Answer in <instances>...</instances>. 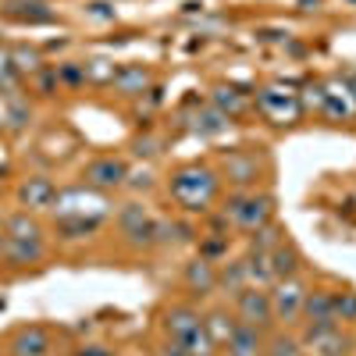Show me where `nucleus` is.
<instances>
[{"label": "nucleus", "instance_id": "nucleus-1", "mask_svg": "<svg viewBox=\"0 0 356 356\" xmlns=\"http://www.w3.org/2000/svg\"><path fill=\"white\" fill-rule=\"evenodd\" d=\"M164 193L186 218H207L218 211L225 196V182L214 161H182L164 178Z\"/></svg>", "mask_w": 356, "mask_h": 356}, {"label": "nucleus", "instance_id": "nucleus-2", "mask_svg": "<svg viewBox=\"0 0 356 356\" xmlns=\"http://www.w3.org/2000/svg\"><path fill=\"white\" fill-rule=\"evenodd\" d=\"M157 332L168 342L186 346L193 356H214V353H221L218 342L211 339V332H207V324H203V307L186 300V296H182V300H168L157 310Z\"/></svg>", "mask_w": 356, "mask_h": 356}, {"label": "nucleus", "instance_id": "nucleus-3", "mask_svg": "<svg viewBox=\"0 0 356 356\" xmlns=\"http://www.w3.org/2000/svg\"><path fill=\"white\" fill-rule=\"evenodd\" d=\"M218 175L225 182V193L243 189H271L275 178V157L267 146H228L214 157Z\"/></svg>", "mask_w": 356, "mask_h": 356}, {"label": "nucleus", "instance_id": "nucleus-4", "mask_svg": "<svg viewBox=\"0 0 356 356\" xmlns=\"http://www.w3.org/2000/svg\"><path fill=\"white\" fill-rule=\"evenodd\" d=\"M218 214L228 221L232 232L239 235H250L267 228L278 214V196L275 189H243V193H225L221 203H218Z\"/></svg>", "mask_w": 356, "mask_h": 356}, {"label": "nucleus", "instance_id": "nucleus-5", "mask_svg": "<svg viewBox=\"0 0 356 356\" xmlns=\"http://www.w3.org/2000/svg\"><path fill=\"white\" fill-rule=\"evenodd\" d=\"M114 228L122 235V243L132 250H161V218L146 211V203L129 200L114 207Z\"/></svg>", "mask_w": 356, "mask_h": 356}, {"label": "nucleus", "instance_id": "nucleus-6", "mask_svg": "<svg viewBox=\"0 0 356 356\" xmlns=\"http://www.w3.org/2000/svg\"><path fill=\"white\" fill-rule=\"evenodd\" d=\"M54 218H93V221H107L114 214V203L111 193H100L93 186H57L54 207H50Z\"/></svg>", "mask_w": 356, "mask_h": 356}, {"label": "nucleus", "instance_id": "nucleus-7", "mask_svg": "<svg viewBox=\"0 0 356 356\" xmlns=\"http://www.w3.org/2000/svg\"><path fill=\"white\" fill-rule=\"evenodd\" d=\"M271 310H275V328H289L296 332L300 328V317H303V303H307V292H310V278L307 271L296 275V278H282L271 289Z\"/></svg>", "mask_w": 356, "mask_h": 356}, {"label": "nucleus", "instance_id": "nucleus-8", "mask_svg": "<svg viewBox=\"0 0 356 356\" xmlns=\"http://www.w3.org/2000/svg\"><path fill=\"white\" fill-rule=\"evenodd\" d=\"M253 111H260L271 125H296L303 118V100L285 86H260L253 93Z\"/></svg>", "mask_w": 356, "mask_h": 356}, {"label": "nucleus", "instance_id": "nucleus-9", "mask_svg": "<svg viewBox=\"0 0 356 356\" xmlns=\"http://www.w3.org/2000/svg\"><path fill=\"white\" fill-rule=\"evenodd\" d=\"M307 356H349L353 353V328L342 324H321V328H296Z\"/></svg>", "mask_w": 356, "mask_h": 356}, {"label": "nucleus", "instance_id": "nucleus-10", "mask_svg": "<svg viewBox=\"0 0 356 356\" xmlns=\"http://www.w3.org/2000/svg\"><path fill=\"white\" fill-rule=\"evenodd\" d=\"M57 353V335L43 321H25L8 335V356H54Z\"/></svg>", "mask_w": 356, "mask_h": 356}, {"label": "nucleus", "instance_id": "nucleus-11", "mask_svg": "<svg viewBox=\"0 0 356 356\" xmlns=\"http://www.w3.org/2000/svg\"><path fill=\"white\" fill-rule=\"evenodd\" d=\"M129 161L122 154H97L93 161H86L82 168V182L93 186L100 193H114V189H125L129 182Z\"/></svg>", "mask_w": 356, "mask_h": 356}, {"label": "nucleus", "instance_id": "nucleus-12", "mask_svg": "<svg viewBox=\"0 0 356 356\" xmlns=\"http://www.w3.org/2000/svg\"><path fill=\"white\" fill-rule=\"evenodd\" d=\"M232 310L243 324H253V328H264V332H275V310H271V292L260 289V285H250L243 289L239 296H232Z\"/></svg>", "mask_w": 356, "mask_h": 356}, {"label": "nucleus", "instance_id": "nucleus-13", "mask_svg": "<svg viewBox=\"0 0 356 356\" xmlns=\"http://www.w3.org/2000/svg\"><path fill=\"white\" fill-rule=\"evenodd\" d=\"M182 289H186V300L193 303H203L218 296V264L207 260V257H193L182 264Z\"/></svg>", "mask_w": 356, "mask_h": 356}, {"label": "nucleus", "instance_id": "nucleus-14", "mask_svg": "<svg viewBox=\"0 0 356 356\" xmlns=\"http://www.w3.org/2000/svg\"><path fill=\"white\" fill-rule=\"evenodd\" d=\"M154 82H157V75L150 65L132 61V65H118L107 89H114V97H122V100H139L146 93H154Z\"/></svg>", "mask_w": 356, "mask_h": 356}, {"label": "nucleus", "instance_id": "nucleus-15", "mask_svg": "<svg viewBox=\"0 0 356 356\" xmlns=\"http://www.w3.org/2000/svg\"><path fill=\"white\" fill-rule=\"evenodd\" d=\"M54 196H57V182L50 175H25L22 182L15 186V200L22 211H33V214H43L54 207Z\"/></svg>", "mask_w": 356, "mask_h": 356}, {"label": "nucleus", "instance_id": "nucleus-16", "mask_svg": "<svg viewBox=\"0 0 356 356\" xmlns=\"http://www.w3.org/2000/svg\"><path fill=\"white\" fill-rule=\"evenodd\" d=\"M321 324H339L335 321V285H314L310 282L300 328H321Z\"/></svg>", "mask_w": 356, "mask_h": 356}, {"label": "nucleus", "instance_id": "nucleus-17", "mask_svg": "<svg viewBox=\"0 0 356 356\" xmlns=\"http://www.w3.org/2000/svg\"><path fill=\"white\" fill-rule=\"evenodd\" d=\"M211 104L228 118V122L235 125L239 118H246L253 111V93H246L243 86H235V82H214L211 89Z\"/></svg>", "mask_w": 356, "mask_h": 356}, {"label": "nucleus", "instance_id": "nucleus-18", "mask_svg": "<svg viewBox=\"0 0 356 356\" xmlns=\"http://www.w3.org/2000/svg\"><path fill=\"white\" fill-rule=\"evenodd\" d=\"M47 260V239H8L4 235V250H0V264L11 267V271H25V267H36Z\"/></svg>", "mask_w": 356, "mask_h": 356}, {"label": "nucleus", "instance_id": "nucleus-19", "mask_svg": "<svg viewBox=\"0 0 356 356\" xmlns=\"http://www.w3.org/2000/svg\"><path fill=\"white\" fill-rule=\"evenodd\" d=\"M186 118H189V132L200 136V139H218V136H225L228 125H232L211 100H196Z\"/></svg>", "mask_w": 356, "mask_h": 356}, {"label": "nucleus", "instance_id": "nucleus-20", "mask_svg": "<svg viewBox=\"0 0 356 356\" xmlns=\"http://www.w3.org/2000/svg\"><path fill=\"white\" fill-rule=\"evenodd\" d=\"M267 260H271V275H275V282H282V278H296V275H303L307 271V257H303V250H300V243L296 239H285L267 253Z\"/></svg>", "mask_w": 356, "mask_h": 356}, {"label": "nucleus", "instance_id": "nucleus-21", "mask_svg": "<svg viewBox=\"0 0 356 356\" xmlns=\"http://www.w3.org/2000/svg\"><path fill=\"white\" fill-rule=\"evenodd\" d=\"M8 22H18V25H54L57 22V11L47 4V0H8L0 8Z\"/></svg>", "mask_w": 356, "mask_h": 356}, {"label": "nucleus", "instance_id": "nucleus-22", "mask_svg": "<svg viewBox=\"0 0 356 356\" xmlns=\"http://www.w3.org/2000/svg\"><path fill=\"white\" fill-rule=\"evenodd\" d=\"M267 335H271V332L253 328V324H243V321H239V328H235V335L221 346V353H225V356H264Z\"/></svg>", "mask_w": 356, "mask_h": 356}, {"label": "nucleus", "instance_id": "nucleus-23", "mask_svg": "<svg viewBox=\"0 0 356 356\" xmlns=\"http://www.w3.org/2000/svg\"><path fill=\"white\" fill-rule=\"evenodd\" d=\"M243 289H250V271L243 257H225L218 264V296H225V300H232V296H239Z\"/></svg>", "mask_w": 356, "mask_h": 356}, {"label": "nucleus", "instance_id": "nucleus-24", "mask_svg": "<svg viewBox=\"0 0 356 356\" xmlns=\"http://www.w3.org/2000/svg\"><path fill=\"white\" fill-rule=\"evenodd\" d=\"M203 324H207V332H211V339L218 342V349L235 335V328H239V317H235L232 303H218V307H207L203 310Z\"/></svg>", "mask_w": 356, "mask_h": 356}, {"label": "nucleus", "instance_id": "nucleus-25", "mask_svg": "<svg viewBox=\"0 0 356 356\" xmlns=\"http://www.w3.org/2000/svg\"><path fill=\"white\" fill-rule=\"evenodd\" d=\"M4 235L8 239L33 243V239H47V228L33 211H11V214H4Z\"/></svg>", "mask_w": 356, "mask_h": 356}, {"label": "nucleus", "instance_id": "nucleus-26", "mask_svg": "<svg viewBox=\"0 0 356 356\" xmlns=\"http://www.w3.org/2000/svg\"><path fill=\"white\" fill-rule=\"evenodd\" d=\"M104 221H93V218H54V235L61 243H79V239H89L97 235Z\"/></svg>", "mask_w": 356, "mask_h": 356}, {"label": "nucleus", "instance_id": "nucleus-27", "mask_svg": "<svg viewBox=\"0 0 356 356\" xmlns=\"http://www.w3.org/2000/svg\"><path fill=\"white\" fill-rule=\"evenodd\" d=\"M18 93H25V79H22V75H18V68H15L11 47L0 43V100L18 97Z\"/></svg>", "mask_w": 356, "mask_h": 356}, {"label": "nucleus", "instance_id": "nucleus-28", "mask_svg": "<svg viewBox=\"0 0 356 356\" xmlns=\"http://www.w3.org/2000/svg\"><path fill=\"white\" fill-rule=\"evenodd\" d=\"M0 122H8V129L22 132L29 122H33V107H29V97L18 93V97L0 100Z\"/></svg>", "mask_w": 356, "mask_h": 356}, {"label": "nucleus", "instance_id": "nucleus-29", "mask_svg": "<svg viewBox=\"0 0 356 356\" xmlns=\"http://www.w3.org/2000/svg\"><path fill=\"white\" fill-rule=\"evenodd\" d=\"M264 356H307V353H303V342H300V335H296V332L275 328L271 335H267Z\"/></svg>", "mask_w": 356, "mask_h": 356}, {"label": "nucleus", "instance_id": "nucleus-30", "mask_svg": "<svg viewBox=\"0 0 356 356\" xmlns=\"http://www.w3.org/2000/svg\"><path fill=\"white\" fill-rule=\"evenodd\" d=\"M11 57H15V68H18V75H22L25 82L47 65V61H43V54H40L36 47H25V43H22V47H11Z\"/></svg>", "mask_w": 356, "mask_h": 356}, {"label": "nucleus", "instance_id": "nucleus-31", "mask_svg": "<svg viewBox=\"0 0 356 356\" xmlns=\"http://www.w3.org/2000/svg\"><path fill=\"white\" fill-rule=\"evenodd\" d=\"M335 321L342 328H356V289H335Z\"/></svg>", "mask_w": 356, "mask_h": 356}, {"label": "nucleus", "instance_id": "nucleus-32", "mask_svg": "<svg viewBox=\"0 0 356 356\" xmlns=\"http://www.w3.org/2000/svg\"><path fill=\"white\" fill-rule=\"evenodd\" d=\"M29 89H36V97H54L61 89V79H57V65H43L33 79L25 82Z\"/></svg>", "mask_w": 356, "mask_h": 356}, {"label": "nucleus", "instance_id": "nucleus-33", "mask_svg": "<svg viewBox=\"0 0 356 356\" xmlns=\"http://www.w3.org/2000/svg\"><path fill=\"white\" fill-rule=\"evenodd\" d=\"M114 61H107V57H93V61H86V82H93V86H111L114 79Z\"/></svg>", "mask_w": 356, "mask_h": 356}, {"label": "nucleus", "instance_id": "nucleus-34", "mask_svg": "<svg viewBox=\"0 0 356 356\" xmlns=\"http://www.w3.org/2000/svg\"><path fill=\"white\" fill-rule=\"evenodd\" d=\"M57 79H61L65 89L86 86V61H65V65H57Z\"/></svg>", "mask_w": 356, "mask_h": 356}, {"label": "nucleus", "instance_id": "nucleus-35", "mask_svg": "<svg viewBox=\"0 0 356 356\" xmlns=\"http://www.w3.org/2000/svg\"><path fill=\"white\" fill-rule=\"evenodd\" d=\"M82 15L89 22H118V4L114 0H89Z\"/></svg>", "mask_w": 356, "mask_h": 356}, {"label": "nucleus", "instance_id": "nucleus-36", "mask_svg": "<svg viewBox=\"0 0 356 356\" xmlns=\"http://www.w3.org/2000/svg\"><path fill=\"white\" fill-rule=\"evenodd\" d=\"M129 189H154V175L150 171H129V182H125Z\"/></svg>", "mask_w": 356, "mask_h": 356}, {"label": "nucleus", "instance_id": "nucleus-37", "mask_svg": "<svg viewBox=\"0 0 356 356\" xmlns=\"http://www.w3.org/2000/svg\"><path fill=\"white\" fill-rule=\"evenodd\" d=\"M72 356H114V353L107 346H100V342H86V346L72 349Z\"/></svg>", "mask_w": 356, "mask_h": 356}, {"label": "nucleus", "instance_id": "nucleus-38", "mask_svg": "<svg viewBox=\"0 0 356 356\" xmlns=\"http://www.w3.org/2000/svg\"><path fill=\"white\" fill-rule=\"evenodd\" d=\"M157 356H193L186 346H178V342H168V339H161V346H157Z\"/></svg>", "mask_w": 356, "mask_h": 356}, {"label": "nucleus", "instance_id": "nucleus-39", "mask_svg": "<svg viewBox=\"0 0 356 356\" xmlns=\"http://www.w3.org/2000/svg\"><path fill=\"white\" fill-rule=\"evenodd\" d=\"M342 93L353 100V107H356V72H349L346 79H342Z\"/></svg>", "mask_w": 356, "mask_h": 356}, {"label": "nucleus", "instance_id": "nucleus-40", "mask_svg": "<svg viewBox=\"0 0 356 356\" xmlns=\"http://www.w3.org/2000/svg\"><path fill=\"white\" fill-rule=\"evenodd\" d=\"M0 250H4V214H0Z\"/></svg>", "mask_w": 356, "mask_h": 356}, {"label": "nucleus", "instance_id": "nucleus-41", "mask_svg": "<svg viewBox=\"0 0 356 356\" xmlns=\"http://www.w3.org/2000/svg\"><path fill=\"white\" fill-rule=\"evenodd\" d=\"M349 356H356V328H353V353Z\"/></svg>", "mask_w": 356, "mask_h": 356}, {"label": "nucleus", "instance_id": "nucleus-42", "mask_svg": "<svg viewBox=\"0 0 356 356\" xmlns=\"http://www.w3.org/2000/svg\"><path fill=\"white\" fill-rule=\"evenodd\" d=\"M54 356H72V353H54Z\"/></svg>", "mask_w": 356, "mask_h": 356}, {"label": "nucleus", "instance_id": "nucleus-43", "mask_svg": "<svg viewBox=\"0 0 356 356\" xmlns=\"http://www.w3.org/2000/svg\"><path fill=\"white\" fill-rule=\"evenodd\" d=\"M0 186H4V171H0Z\"/></svg>", "mask_w": 356, "mask_h": 356}, {"label": "nucleus", "instance_id": "nucleus-44", "mask_svg": "<svg viewBox=\"0 0 356 356\" xmlns=\"http://www.w3.org/2000/svg\"><path fill=\"white\" fill-rule=\"evenodd\" d=\"M214 356H225V353H214Z\"/></svg>", "mask_w": 356, "mask_h": 356}, {"label": "nucleus", "instance_id": "nucleus-45", "mask_svg": "<svg viewBox=\"0 0 356 356\" xmlns=\"http://www.w3.org/2000/svg\"><path fill=\"white\" fill-rule=\"evenodd\" d=\"M47 4H50V0H47Z\"/></svg>", "mask_w": 356, "mask_h": 356}]
</instances>
